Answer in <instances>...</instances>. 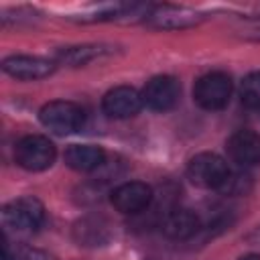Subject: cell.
Masks as SVG:
<instances>
[{
  "instance_id": "obj_19",
  "label": "cell",
  "mask_w": 260,
  "mask_h": 260,
  "mask_svg": "<svg viewBox=\"0 0 260 260\" xmlns=\"http://www.w3.org/2000/svg\"><path fill=\"white\" fill-rule=\"evenodd\" d=\"M246 240L250 242V244H256V246H260V225L258 228H254L248 236H246Z\"/></svg>"
},
{
  "instance_id": "obj_7",
  "label": "cell",
  "mask_w": 260,
  "mask_h": 260,
  "mask_svg": "<svg viewBox=\"0 0 260 260\" xmlns=\"http://www.w3.org/2000/svg\"><path fill=\"white\" fill-rule=\"evenodd\" d=\"M142 104L154 112H167L171 108L177 106L179 95H181V87L179 81L171 75H156L152 77L144 89H142Z\"/></svg>"
},
{
  "instance_id": "obj_8",
  "label": "cell",
  "mask_w": 260,
  "mask_h": 260,
  "mask_svg": "<svg viewBox=\"0 0 260 260\" xmlns=\"http://www.w3.org/2000/svg\"><path fill=\"white\" fill-rule=\"evenodd\" d=\"M2 69L14 79L35 81V79L49 77L55 71V61L32 57V55H10L2 61Z\"/></svg>"
},
{
  "instance_id": "obj_5",
  "label": "cell",
  "mask_w": 260,
  "mask_h": 260,
  "mask_svg": "<svg viewBox=\"0 0 260 260\" xmlns=\"http://www.w3.org/2000/svg\"><path fill=\"white\" fill-rule=\"evenodd\" d=\"M195 102L205 110H221L232 98V79L221 71L207 73L197 79L193 87Z\"/></svg>"
},
{
  "instance_id": "obj_4",
  "label": "cell",
  "mask_w": 260,
  "mask_h": 260,
  "mask_svg": "<svg viewBox=\"0 0 260 260\" xmlns=\"http://www.w3.org/2000/svg\"><path fill=\"white\" fill-rule=\"evenodd\" d=\"M55 156H57L55 144L41 134L24 136L22 140H18L14 148L16 162L26 171H45L53 165Z\"/></svg>"
},
{
  "instance_id": "obj_20",
  "label": "cell",
  "mask_w": 260,
  "mask_h": 260,
  "mask_svg": "<svg viewBox=\"0 0 260 260\" xmlns=\"http://www.w3.org/2000/svg\"><path fill=\"white\" fill-rule=\"evenodd\" d=\"M2 260H14V254L8 252V246L6 244H4V256H2Z\"/></svg>"
},
{
  "instance_id": "obj_13",
  "label": "cell",
  "mask_w": 260,
  "mask_h": 260,
  "mask_svg": "<svg viewBox=\"0 0 260 260\" xmlns=\"http://www.w3.org/2000/svg\"><path fill=\"white\" fill-rule=\"evenodd\" d=\"M110 223L98 215H87L73 228V238L79 246H102L110 240Z\"/></svg>"
},
{
  "instance_id": "obj_18",
  "label": "cell",
  "mask_w": 260,
  "mask_h": 260,
  "mask_svg": "<svg viewBox=\"0 0 260 260\" xmlns=\"http://www.w3.org/2000/svg\"><path fill=\"white\" fill-rule=\"evenodd\" d=\"M14 260H53V258L37 248H20L14 252Z\"/></svg>"
},
{
  "instance_id": "obj_9",
  "label": "cell",
  "mask_w": 260,
  "mask_h": 260,
  "mask_svg": "<svg viewBox=\"0 0 260 260\" xmlns=\"http://www.w3.org/2000/svg\"><path fill=\"white\" fill-rule=\"evenodd\" d=\"M112 205L120 213H140L144 211L152 201V189L150 185L142 181H128L118 185L112 191Z\"/></svg>"
},
{
  "instance_id": "obj_15",
  "label": "cell",
  "mask_w": 260,
  "mask_h": 260,
  "mask_svg": "<svg viewBox=\"0 0 260 260\" xmlns=\"http://www.w3.org/2000/svg\"><path fill=\"white\" fill-rule=\"evenodd\" d=\"M106 53H110V49L104 45H75V47L59 49L55 53V61L71 65V67H79V65H87L89 61H93Z\"/></svg>"
},
{
  "instance_id": "obj_2",
  "label": "cell",
  "mask_w": 260,
  "mask_h": 260,
  "mask_svg": "<svg viewBox=\"0 0 260 260\" xmlns=\"http://www.w3.org/2000/svg\"><path fill=\"white\" fill-rule=\"evenodd\" d=\"M39 120L45 128H49L55 134H71V132L81 130L85 122V112L75 102L55 100L41 108Z\"/></svg>"
},
{
  "instance_id": "obj_3",
  "label": "cell",
  "mask_w": 260,
  "mask_h": 260,
  "mask_svg": "<svg viewBox=\"0 0 260 260\" xmlns=\"http://www.w3.org/2000/svg\"><path fill=\"white\" fill-rule=\"evenodd\" d=\"M228 173H230L228 162L215 152H199L187 165L189 181L201 189H217L219 191Z\"/></svg>"
},
{
  "instance_id": "obj_1",
  "label": "cell",
  "mask_w": 260,
  "mask_h": 260,
  "mask_svg": "<svg viewBox=\"0 0 260 260\" xmlns=\"http://www.w3.org/2000/svg\"><path fill=\"white\" fill-rule=\"evenodd\" d=\"M45 207L37 197H18L2 207V221L16 234H30L41 228Z\"/></svg>"
},
{
  "instance_id": "obj_6",
  "label": "cell",
  "mask_w": 260,
  "mask_h": 260,
  "mask_svg": "<svg viewBox=\"0 0 260 260\" xmlns=\"http://www.w3.org/2000/svg\"><path fill=\"white\" fill-rule=\"evenodd\" d=\"M205 16L199 14L197 10L185 8V6H154L150 8L148 16L144 18L152 28H162V30H181V28H191L197 26Z\"/></svg>"
},
{
  "instance_id": "obj_11",
  "label": "cell",
  "mask_w": 260,
  "mask_h": 260,
  "mask_svg": "<svg viewBox=\"0 0 260 260\" xmlns=\"http://www.w3.org/2000/svg\"><path fill=\"white\" fill-rule=\"evenodd\" d=\"M228 156L240 167H254L260 162V134L254 130H238L225 142Z\"/></svg>"
},
{
  "instance_id": "obj_14",
  "label": "cell",
  "mask_w": 260,
  "mask_h": 260,
  "mask_svg": "<svg viewBox=\"0 0 260 260\" xmlns=\"http://www.w3.org/2000/svg\"><path fill=\"white\" fill-rule=\"evenodd\" d=\"M104 150L100 146L93 144H73L65 150V162L67 167L75 169V171H95L104 165Z\"/></svg>"
},
{
  "instance_id": "obj_17",
  "label": "cell",
  "mask_w": 260,
  "mask_h": 260,
  "mask_svg": "<svg viewBox=\"0 0 260 260\" xmlns=\"http://www.w3.org/2000/svg\"><path fill=\"white\" fill-rule=\"evenodd\" d=\"M240 98L244 106L260 110V71H254L244 77L240 85Z\"/></svg>"
},
{
  "instance_id": "obj_21",
  "label": "cell",
  "mask_w": 260,
  "mask_h": 260,
  "mask_svg": "<svg viewBox=\"0 0 260 260\" xmlns=\"http://www.w3.org/2000/svg\"><path fill=\"white\" fill-rule=\"evenodd\" d=\"M240 260H260V254H248V256H244Z\"/></svg>"
},
{
  "instance_id": "obj_16",
  "label": "cell",
  "mask_w": 260,
  "mask_h": 260,
  "mask_svg": "<svg viewBox=\"0 0 260 260\" xmlns=\"http://www.w3.org/2000/svg\"><path fill=\"white\" fill-rule=\"evenodd\" d=\"M252 189V177L244 171H232L228 173L223 185L219 187V191L223 195H246Z\"/></svg>"
},
{
  "instance_id": "obj_12",
  "label": "cell",
  "mask_w": 260,
  "mask_h": 260,
  "mask_svg": "<svg viewBox=\"0 0 260 260\" xmlns=\"http://www.w3.org/2000/svg\"><path fill=\"white\" fill-rule=\"evenodd\" d=\"M201 228L199 215L191 209H171L160 219V232L171 240H187Z\"/></svg>"
},
{
  "instance_id": "obj_10",
  "label": "cell",
  "mask_w": 260,
  "mask_h": 260,
  "mask_svg": "<svg viewBox=\"0 0 260 260\" xmlns=\"http://www.w3.org/2000/svg\"><path fill=\"white\" fill-rule=\"evenodd\" d=\"M142 106H144L142 104V95L130 85H118V87L110 89L102 100L104 112L110 118H116V120H124V118L136 116Z\"/></svg>"
}]
</instances>
